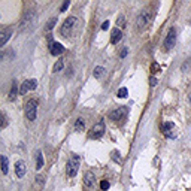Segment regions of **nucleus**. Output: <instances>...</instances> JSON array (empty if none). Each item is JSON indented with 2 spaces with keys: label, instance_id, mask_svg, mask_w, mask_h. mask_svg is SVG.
Instances as JSON below:
<instances>
[{
  "label": "nucleus",
  "instance_id": "obj_1",
  "mask_svg": "<svg viewBox=\"0 0 191 191\" xmlns=\"http://www.w3.org/2000/svg\"><path fill=\"white\" fill-rule=\"evenodd\" d=\"M78 22L79 21H78L76 17H69L67 20L61 24V27H60V33H61L63 37L69 39L70 36H73L76 33V30H78Z\"/></svg>",
  "mask_w": 191,
  "mask_h": 191
},
{
  "label": "nucleus",
  "instance_id": "obj_2",
  "mask_svg": "<svg viewBox=\"0 0 191 191\" xmlns=\"http://www.w3.org/2000/svg\"><path fill=\"white\" fill-rule=\"evenodd\" d=\"M36 22H37V14H36V11H27L20 22V32H30L34 27Z\"/></svg>",
  "mask_w": 191,
  "mask_h": 191
},
{
  "label": "nucleus",
  "instance_id": "obj_3",
  "mask_svg": "<svg viewBox=\"0 0 191 191\" xmlns=\"http://www.w3.org/2000/svg\"><path fill=\"white\" fill-rule=\"evenodd\" d=\"M79 164H81V158H79V155L73 154L72 157L69 158L67 164H66V172H67L69 178H75L76 176L78 169H79Z\"/></svg>",
  "mask_w": 191,
  "mask_h": 191
},
{
  "label": "nucleus",
  "instance_id": "obj_4",
  "mask_svg": "<svg viewBox=\"0 0 191 191\" xmlns=\"http://www.w3.org/2000/svg\"><path fill=\"white\" fill-rule=\"evenodd\" d=\"M151 18H152V14H151L148 9H145V11H142L140 14L137 15V20H136V26H137V30L139 32H142V30H145L146 28V26L149 24Z\"/></svg>",
  "mask_w": 191,
  "mask_h": 191
},
{
  "label": "nucleus",
  "instance_id": "obj_5",
  "mask_svg": "<svg viewBox=\"0 0 191 191\" xmlns=\"http://www.w3.org/2000/svg\"><path fill=\"white\" fill-rule=\"evenodd\" d=\"M24 112H26V116H27L28 121H34L36 116H37V103H36V100L30 99L24 106Z\"/></svg>",
  "mask_w": 191,
  "mask_h": 191
},
{
  "label": "nucleus",
  "instance_id": "obj_6",
  "mask_svg": "<svg viewBox=\"0 0 191 191\" xmlns=\"http://www.w3.org/2000/svg\"><path fill=\"white\" fill-rule=\"evenodd\" d=\"M105 135V121L100 120L99 123H96L93 125V129L90 130V137L91 139H100Z\"/></svg>",
  "mask_w": 191,
  "mask_h": 191
},
{
  "label": "nucleus",
  "instance_id": "obj_7",
  "mask_svg": "<svg viewBox=\"0 0 191 191\" xmlns=\"http://www.w3.org/2000/svg\"><path fill=\"white\" fill-rule=\"evenodd\" d=\"M129 114V109H127V106H120V108H116V109L110 110L109 112V118L112 121H120V120H124L125 116Z\"/></svg>",
  "mask_w": 191,
  "mask_h": 191
},
{
  "label": "nucleus",
  "instance_id": "obj_8",
  "mask_svg": "<svg viewBox=\"0 0 191 191\" xmlns=\"http://www.w3.org/2000/svg\"><path fill=\"white\" fill-rule=\"evenodd\" d=\"M175 43H176V30H175V28H170L167 37H166V41H164V48H166L167 51H170L172 48L175 47Z\"/></svg>",
  "mask_w": 191,
  "mask_h": 191
},
{
  "label": "nucleus",
  "instance_id": "obj_9",
  "mask_svg": "<svg viewBox=\"0 0 191 191\" xmlns=\"http://www.w3.org/2000/svg\"><path fill=\"white\" fill-rule=\"evenodd\" d=\"M163 133L166 135V136L169 137V139H175V137L178 136L176 133V125L173 123H170V121H167V123H164L163 125Z\"/></svg>",
  "mask_w": 191,
  "mask_h": 191
},
{
  "label": "nucleus",
  "instance_id": "obj_10",
  "mask_svg": "<svg viewBox=\"0 0 191 191\" xmlns=\"http://www.w3.org/2000/svg\"><path fill=\"white\" fill-rule=\"evenodd\" d=\"M37 87V81L36 79H27L21 84V88H20V93L21 94H26L28 90H36Z\"/></svg>",
  "mask_w": 191,
  "mask_h": 191
},
{
  "label": "nucleus",
  "instance_id": "obj_11",
  "mask_svg": "<svg viewBox=\"0 0 191 191\" xmlns=\"http://www.w3.org/2000/svg\"><path fill=\"white\" fill-rule=\"evenodd\" d=\"M15 173H17V176L20 178V179L24 178V175L27 173V164H26V161L20 160V161L15 163Z\"/></svg>",
  "mask_w": 191,
  "mask_h": 191
},
{
  "label": "nucleus",
  "instance_id": "obj_12",
  "mask_svg": "<svg viewBox=\"0 0 191 191\" xmlns=\"http://www.w3.org/2000/svg\"><path fill=\"white\" fill-rule=\"evenodd\" d=\"M49 52H51V55H54V57H58L60 54L64 52V47H63L60 42H54V43L49 45Z\"/></svg>",
  "mask_w": 191,
  "mask_h": 191
},
{
  "label": "nucleus",
  "instance_id": "obj_13",
  "mask_svg": "<svg viewBox=\"0 0 191 191\" xmlns=\"http://www.w3.org/2000/svg\"><path fill=\"white\" fill-rule=\"evenodd\" d=\"M11 36H12V28L11 27L3 28V30L0 32V47H5L6 42L11 39Z\"/></svg>",
  "mask_w": 191,
  "mask_h": 191
},
{
  "label": "nucleus",
  "instance_id": "obj_14",
  "mask_svg": "<svg viewBox=\"0 0 191 191\" xmlns=\"http://www.w3.org/2000/svg\"><path fill=\"white\" fill-rule=\"evenodd\" d=\"M96 182V176L93 172H87L85 175H84V187L90 190V188H93V185Z\"/></svg>",
  "mask_w": 191,
  "mask_h": 191
},
{
  "label": "nucleus",
  "instance_id": "obj_15",
  "mask_svg": "<svg viewBox=\"0 0 191 191\" xmlns=\"http://www.w3.org/2000/svg\"><path fill=\"white\" fill-rule=\"evenodd\" d=\"M121 39H123V32H121V28H114V30H112V37H110V43H114V45H115V43H118V42L121 41Z\"/></svg>",
  "mask_w": 191,
  "mask_h": 191
},
{
  "label": "nucleus",
  "instance_id": "obj_16",
  "mask_svg": "<svg viewBox=\"0 0 191 191\" xmlns=\"http://www.w3.org/2000/svg\"><path fill=\"white\" fill-rule=\"evenodd\" d=\"M110 158H112V160H114L116 164H121V163H123V157H121L120 151H116V149H114L112 152H110Z\"/></svg>",
  "mask_w": 191,
  "mask_h": 191
},
{
  "label": "nucleus",
  "instance_id": "obj_17",
  "mask_svg": "<svg viewBox=\"0 0 191 191\" xmlns=\"http://www.w3.org/2000/svg\"><path fill=\"white\" fill-rule=\"evenodd\" d=\"M43 167V155H42V151H37V155H36V170H41Z\"/></svg>",
  "mask_w": 191,
  "mask_h": 191
},
{
  "label": "nucleus",
  "instance_id": "obj_18",
  "mask_svg": "<svg viewBox=\"0 0 191 191\" xmlns=\"http://www.w3.org/2000/svg\"><path fill=\"white\" fill-rule=\"evenodd\" d=\"M0 161H2V172L6 175L7 170H9V161H7V157L6 155H2V157H0Z\"/></svg>",
  "mask_w": 191,
  "mask_h": 191
},
{
  "label": "nucleus",
  "instance_id": "obj_19",
  "mask_svg": "<svg viewBox=\"0 0 191 191\" xmlns=\"http://www.w3.org/2000/svg\"><path fill=\"white\" fill-rule=\"evenodd\" d=\"M17 94H18V87H17V82H12V88L9 91V100H15L17 99Z\"/></svg>",
  "mask_w": 191,
  "mask_h": 191
},
{
  "label": "nucleus",
  "instance_id": "obj_20",
  "mask_svg": "<svg viewBox=\"0 0 191 191\" xmlns=\"http://www.w3.org/2000/svg\"><path fill=\"white\" fill-rule=\"evenodd\" d=\"M103 73H105V67H102V66H97V67H94V70H93V75H94V78H102Z\"/></svg>",
  "mask_w": 191,
  "mask_h": 191
},
{
  "label": "nucleus",
  "instance_id": "obj_21",
  "mask_svg": "<svg viewBox=\"0 0 191 191\" xmlns=\"http://www.w3.org/2000/svg\"><path fill=\"white\" fill-rule=\"evenodd\" d=\"M84 127H85V123H84V120L82 118H78L75 123V130L76 131H82L84 130Z\"/></svg>",
  "mask_w": 191,
  "mask_h": 191
},
{
  "label": "nucleus",
  "instance_id": "obj_22",
  "mask_svg": "<svg viewBox=\"0 0 191 191\" xmlns=\"http://www.w3.org/2000/svg\"><path fill=\"white\" fill-rule=\"evenodd\" d=\"M63 67H64V63H63V60H57V63L54 64V67H52V72H60V70H63Z\"/></svg>",
  "mask_w": 191,
  "mask_h": 191
},
{
  "label": "nucleus",
  "instance_id": "obj_23",
  "mask_svg": "<svg viewBox=\"0 0 191 191\" xmlns=\"http://www.w3.org/2000/svg\"><path fill=\"white\" fill-rule=\"evenodd\" d=\"M116 94H118V97H120V99H125V97H127V96H129V91H127V88H120L118 90V93H116Z\"/></svg>",
  "mask_w": 191,
  "mask_h": 191
},
{
  "label": "nucleus",
  "instance_id": "obj_24",
  "mask_svg": "<svg viewBox=\"0 0 191 191\" xmlns=\"http://www.w3.org/2000/svg\"><path fill=\"white\" fill-rule=\"evenodd\" d=\"M124 22H125V18H124V15H120V17L116 18V26H118V28H123L124 26H125Z\"/></svg>",
  "mask_w": 191,
  "mask_h": 191
},
{
  "label": "nucleus",
  "instance_id": "obj_25",
  "mask_svg": "<svg viewBox=\"0 0 191 191\" xmlns=\"http://www.w3.org/2000/svg\"><path fill=\"white\" fill-rule=\"evenodd\" d=\"M55 22H57V18H52V20H49V21H48V24H47V30H48V32L54 28Z\"/></svg>",
  "mask_w": 191,
  "mask_h": 191
},
{
  "label": "nucleus",
  "instance_id": "obj_26",
  "mask_svg": "<svg viewBox=\"0 0 191 191\" xmlns=\"http://www.w3.org/2000/svg\"><path fill=\"white\" fill-rule=\"evenodd\" d=\"M190 67H191V58H187V61L182 64V67H181V69H182V72H187Z\"/></svg>",
  "mask_w": 191,
  "mask_h": 191
},
{
  "label": "nucleus",
  "instance_id": "obj_27",
  "mask_svg": "<svg viewBox=\"0 0 191 191\" xmlns=\"http://www.w3.org/2000/svg\"><path fill=\"white\" fill-rule=\"evenodd\" d=\"M109 187H110V184H109V181H102L100 182V188H102L103 191H106V190H109Z\"/></svg>",
  "mask_w": 191,
  "mask_h": 191
},
{
  "label": "nucleus",
  "instance_id": "obj_28",
  "mask_svg": "<svg viewBox=\"0 0 191 191\" xmlns=\"http://www.w3.org/2000/svg\"><path fill=\"white\" fill-rule=\"evenodd\" d=\"M157 84H158L157 78H155V76H151V78H149V85H151V87H155Z\"/></svg>",
  "mask_w": 191,
  "mask_h": 191
},
{
  "label": "nucleus",
  "instance_id": "obj_29",
  "mask_svg": "<svg viewBox=\"0 0 191 191\" xmlns=\"http://www.w3.org/2000/svg\"><path fill=\"white\" fill-rule=\"evenodd\" d=\"M6 125H7V121H6V115H5V114H2V124H0V127H2V129H5Z\"/></svg>",
  "mask_w": 191,
  "mask_h": 191
},
{
  "label": "nucleus",
  "instance_id": "obj_30",
  "mask_svg": "<svg viewBox=\"0 0 191 191\" xmlns=\"http://www.w3.org/2000/svg\"><path fill=\"white\" fill-rule=\"evenodd\" d=\"M69 5H70V2H69V0H66V2H64V3L61 5V7H60V11H61V12H66V9L69 7Z\"/></svg>",
  "mask_w": 191,
  "mask_h": 191
},
{
  "label": "nucleus",
  "instance_id": "obj_31",
  "mask_svg": "<svg viewBox=\"0 0 191 191\" xmlns=\"http://www.w3.org/2000/svg\"><path fill=\"white\" fill-rule=\"evenodd\" d=\"M151 70H152V73H157L158 70H160V66H158L157 63H154V64L151 66Z\"/></svg>",
  "mask_w": 191,
  "mask_h": 191
},
{
  "label": "nucleus",
  "instance_id": "obj_32",
  "mask_svg": "<svg viewBox=\"0 0 191 191\" xmlns=\"http://www.w3.org/2000/svg\"><path fill=\"white\" fill-rule=\"evenodd\" d=\"M109 28V21H105L102 24V30H108Z\"/></svg>",
  "mask_w": 191,
  "mask_h": 191
},
{
  "label": "nucleus",
  "instance_id": "obj_33",
  "mask_svg": "<svg viewBox=\"0 0 191 191\" xmlns=\"http://www.w3.org/2000/svg\"><path fill=\"white\" fill-rule=\"evenodd\" d=\"M127 51H129V49H127V48H124L123 51H121V54H120V57H121V58H124V57L127 55Z\"/></svg>",
  "mask_w": 191,
  "mask_h": 191
},
{
  "label": "nucleus",
  "instance_id": "obj_34",
  "mask_svg": "<svg viewBox=\"0 0 191 191\" xmlns=\"http://www.w3.org/2000/svg\"><path fill=\"white\" fill-rule=\"evenodd\" d=\"M190 103H191V93H190Z\"/></svg>",
  "mask_w": 191,
  "mask_h": 191
}]
</instances>
